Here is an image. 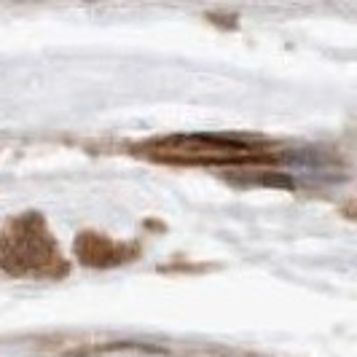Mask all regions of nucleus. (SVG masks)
Listing matches in <instances>:
<instances>
[{
	"mask_svg": "<svg viewBox=\"0 0 357 357\" xmlns=\"http://www.w3.org/2000/svg\"><path fill=\"white\" fill-rule=\"evenodd\" d=\"M148 159L172 161V164H274V156L266 153L258 143H239L215 135H185V137H167L143 148Z\"/></svg>",
	"mask_w": 357,
	"mask_h": 357,
	"instance_id": "f257e3e1",
	"label": "nucleus"
},
{
	"mask_svg": "<svg viewBox=\"0 0 357 357\" xmlns=\"http://www.w3.org/2000/svg\"><path fill=\"white\" fill-rule=\"evenodd\" d=\"M59 248L38 215L14 220L0 236V266L8 274H62Z\"/></svg>",
	"mask_w": 357,
	"mask_h": 357,
	"instance_id": "f03ea898",
	"label": "nucleus"
},
{
	"mask_svg": "<svg viewBox=\"0 0 357 357\" xmlns=\"http://www.w3.org/2000/svg\"><path fill=\"white\" fill-rule=\"evenodd\" d=\"M75 252L81 258V264H86L91 268H110L119 266V264H126L132 261L137 250L135 248H124V245H113L107 236H100V234H81L75 239Z\"/></svg>",
	"mask_w": 357,
	"mask_h": 357,
	"instance_id": "7ed1b4c3",
	"label": "nucleus"
}]
</instances>
